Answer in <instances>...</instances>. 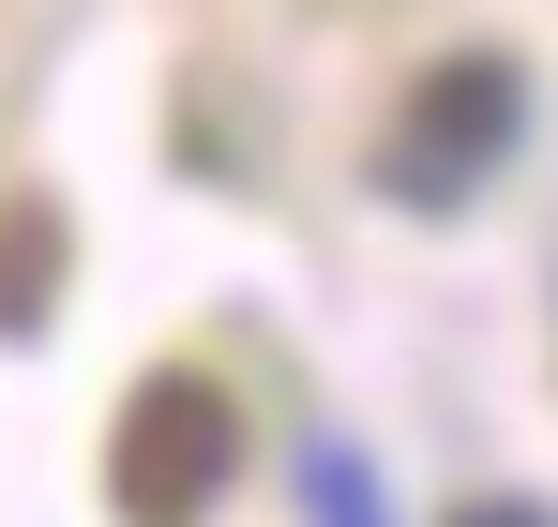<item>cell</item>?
Returning a JSON list of instances; mask_svg holds the SVG:
<instances>
[{"label":"cell","instance_id":"3957f363","mask_svg":"<svg viewBox=\"0 0 558 527\" xmlns=\"http://www.w3.org/2000/svg\"><path fill=\"white\" fill-rule=\"evenodd\" d=\"M61 257H76L61 211H46V196H0V347H31V332L61 317Z\"/></svg>","mask_w":558,"mask_h":527},{"label":"cell","instance_id":"5b68a950","mask_svg":"<svg viewBox=\"0 0 558 527\" xmlns=\"http://www.w3.org/2000/svg\"><path fill=\"white\" fill-rule=\"evenodd\" d=\"M453 527H558V513H544V498H468Z\"/></svg>","mask_w":558,"mask_h":527},{"label":"cell","instance_id":"277c9868","mask_svg":"<svg viewBox=\"0 0 558 527\" xmlns=\"http://www.w3.org/2000/svg\"><path fill=\"white\" fill-rule=\"evenodd\" d=\"M302 513H317V527H377V467L348 438H317V452H302Z\"/></svg>","mask_w":558,"mask_h":527},{"label":"cell","instance_id":"6da1fadb","mask_svg":"<svg viewBox=\"0 0 558 527\" xmlns=\"http://www.w3.org/2000/svg\"><path fill=\"white\" fill-rule=\"evenodd\" d=\"M227 467H242V392L196 377V361H151V377L121 392V422H106V498H121V527H196L227 498Z\"/></svg>","mask_w":558,"mask_h":527},{"label":"cell","instance_id":"7a4b0ae2","mask_svg":"<svg viewBox=\"0 0 558 527\" xmlns=\"http://www.w3.org/2000/svg\"><path fill=\"white\" fill-rule=\"evenodd\" d=\"M513 121H529V76L498 61V46H453V61H423L408 106H392V136H377V196L392 211H468L498 151H513Z\"/></svg>","mask_w":558,"mask_h":527}]
</instances>
